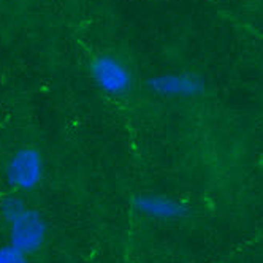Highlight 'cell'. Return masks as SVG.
I'll list each match as a JSON object with an SVG mask.
<instances>
[{"mask_svg":"<svg viewBox=\"0 0 263 263\" xmlns=\"http://www.w3.org/2000/svg\"><path fill=\"white\" fill-rule=\"evenodd\" d=\"M43 176V157L35 147H21L11 156L7 165V178L17 189L29 191Z\"/></svg>","mask_w":263,"mask_h":263,"instance_id":"cell-1","label":"cell"},{"mask_svg":"<svg viewBox=\"0 0 263 263\" xmlns=\"http://www.w3.org/2000/svg\"><path fill=\"white\" fill-rule=\"evenodd\" d=\"M11 241L13 246L23 252H33L45 241L46 227L43 219L35 211L26 210L21 216L11 220Z\"/></svg>","mask_w":263,"mask_h":263,"instance_id":"cell-2","label":"cell"},{"mask_svg":"<svg viewBox=\"0 0 263 263\" xmlns=\"http://www.w3.org/2000/svg\"><path fill=\"white\" fill-rule=\"evenodd\" d=\"M92 77L105 92L112 96L124 93L130 87V74L127 68L109 55H103L93 62Z\"/></svg>","mask_w":263,"mask_h":263,"instance_id":"cell-3","label":"cell"},{"mask_svg":"<svg viewBox=\"0 0 263 263\" xmlns=\"http://www.w3.org/2000/svg\"><path fill=\"white\" fill-rule=\"evenodd\" d=\"M135 206L141 214L151 217H173L178 213V206L165 197L159 195H138Z\"/></svg>","mask_w":263,"mask_h":263,"instance_id":"cell-4","label":"cell"},{"mask_svg":"<svg viewBox=\"0 0 263 263\" xmlns=\"http://www.w3.org/2000/svg\"><path fill=\"white\" fill-rule=\"evenodd\" d=\"M24 211H26V206L20 198L11 197V198H7L4 203V216L10 219V222L14 220L17 216H21Z\"/></svg>","mask_w":263,"mask_h":263,"instance_id":"cell-5","label":"cell"},{"mask_svg":"<svg viewBox=\"0 0 263 263\" xmlns=\"http://www.w3.org/2000/svg\"><path fill=\"white\" fill-rule=\"evenodd\" d=\"M26 252L20 251L14 246L0 249V263H29L26 260Z\"/></svg>","mask_w":263,"mask_h":263,"instance_id":"cell-6","label":"cell"}]
</instances>
